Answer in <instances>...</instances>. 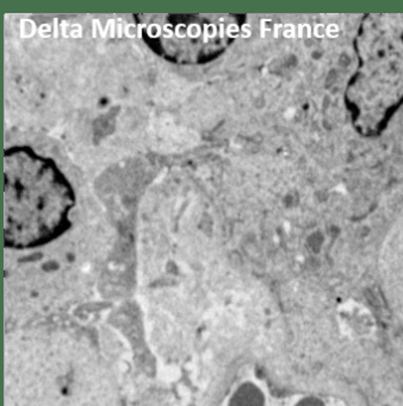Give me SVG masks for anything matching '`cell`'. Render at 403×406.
Listing matches in <instances>:
<instances>
[{
    "mask_svg": "<svg viewBox=\"0 0 403 406\" xmlns=\"http://www.w3.org/2000/svg\"><path fill=\"white\" fill-rule=\"evenodd\" d=\"M142 37L161 58L180 64L217 58L238 34L234 17L218 13H153L140 18Z\"/></svg>",
    "mask_w": 403,
    "mask_h": 406,
    "instance_id": "obj_2",
    "label": "cell"
},
{
    "mask_svg": "<svg viewBox=\"0 0 403 406\" xmlns=\"http://www.w3.org/2000/svg\"><path fill=\"white\" fill-rule=\"evenodd\" d=\"M4 237L7 247L36 248L69 227L74 192L52 159L16 147L4 158Z\"/></svg>",
    "mask_w": 403,
    "mask_h": 406,
    "instance_id": "obj_1",
    "label": "cell"
}]
</instances>
